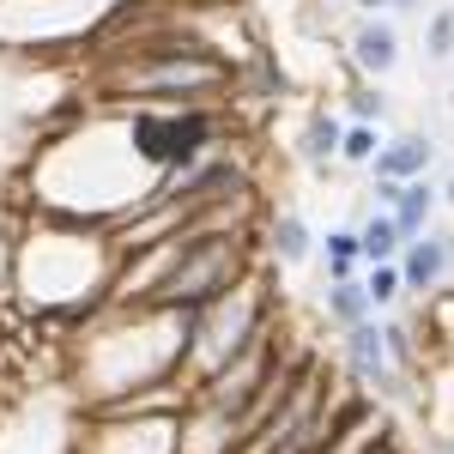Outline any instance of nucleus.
Returning a JSON list of instances; mask_svg holds the SVG:
<instances>
[{"instance_id":"obj_15","label":"nucleus","mask_w":454,"mask_h":454,"mask_svg":"<svg viewBox=\"0 0 454 454\" xmlns=\"http://www.w3.org/2000/svg\"><path fill=\"white\" fill-rule=\"evenodd\" d=\"M340 109H346V121H376V128L394 115V104H387V91H382V79H346V98H340Z\"/></svg>"},{"instance_id":"obj_8","label":"nucleus","mask_w":454,"mask_h":454,"mask_svg":"<svg viewBox=\"0 0 454 454\" xmlns=\"http://www.w3.org/2000/svg\"><path fill=\"white\" fill-rule=\"evenodd\" d=\"M436 134H424V128H400V134H387L382 158L370 164L364 176H394V182H419V176L436 170Z\"/></svg>"},{"instance_id":"obj_22","label":"nucleus","mask_w":454,"mask_h":454,"mask_svg":"<svg viewBox=\"0 0 454 454\" xmlns=\"http://www.w3.org/2000/svg\"><path fill=\"white\" fill-rule=\"evenodd\" d=\"M442 212H454V170L442 176Z\"/></svg>"},{"instance_id":"obj_21","label":"nucleus","mask_w":454,"mask_h":454,"mask_svg":"<svg viewBox=\"0 0 454 454\" xmlns=\"http://www.w3.org/2000/svg\"><path fill=\"white\" fill-rule=\"evenodd\" d=\"M357 6V19H382V12H394V0H351Z\"/></svg>"},{"instance_id":"obj_4","label":"nucleus","mask_w":454,"mask_h":454,"mask_svg":"<svg viewBox=\"0 0 454 454\" xmlns=\"http://www.w3.org/2000/svg\"><path fill=\"white\" fill-rule=\"evenodd\" d=\"M182 419L188 412H109V406H91V424L73 442V454H182Z\"/></svg>"},{"instance_id":"obj_9","label":"nucleus","mask_w":454,"mask_h":454,"mask_svg":"<svg viewBox=\"0 0 454 454\" xmlns=\"http://www.w3.org/2000/svg\"><path fill=\"white\" fill-rule=\"evenodd\" d=\"M321 237L309 231V218L303 212H273L267 224H261V254L273 261V267H309Z\"/></svg>"},{"instance_id":"obj_16","label":"nucleus","mask_w":454,"mask_h":454,"mask_svg":"<svg viewBox=\"0 0 454 454\" xmlns=\"http://www.w3.org/2000/svg\"><path fill=\"white\" fill-rule=\"evenodd\" d=\"M387 134L376 128V121H346V145H340V164L346 170H370L376 158H382Z\"/></svg>"},{"instance_id":"obj_18","label":"nucleus","mask_w":454,"mask_h":454,"mask_svg":"<svg viewBox=\"0 0 454 454\" xmlns=\"http://www.w3.org/2000/svg\"><path fill=\"white\" fill-rule=\"evenodd\" d=\"M424 61H430V67L454 61V0H449V6H436V12L424 19Z\"/></svg>"},{"instance_id":"obj_14","label":"nucleus","mask_w":454,"mask_h":454,"mask_svg":"<svg viewBox=\"0 0 454 454\" xmlns=\"http://www.w3.org/2000/svg\"><path fill=\"white\" fill-rule=\"evenodd\" d=\"M382 333H387V351H394V364L419 376V370H424V340H419V315H406V309L382 315Z\"/></svg>"},{"instance_id":"obj_6","label":"nucleus","mask_w":454,"mask_h":454,"mask_svg":"<svg viewBox=\"0 0 454 454\" xmlns=\"http://www.w3.org/2000/svg\"><path fill=\"white\" fill-rule=\"evenodd\" d=\"M346 67L351 79H387V73L400 67V31H394V19H357L346 31Z\"/></svg>"},{"instance_id":"obj_5","label":"nucleus","mask_w":454,"mask_h":454,"mask_svg":"<svg viewBox=\"0 0 454 454\" xmlns=\"http://www.w3.org/2000/svg\"><path fill=\"white\" fill-rule=\"evenodd\" d=\"M400 273H406V297L412 303H430L442 285H454V224H430L424 237L400 248Z\"/></svg>"},{"instance_id":"obj_13","label":"nucleus","mask_w":454,"mask_h":454,"mask_svg":"<svg viewBox=\"0 0 454 454\" xmlns=\"http://www.w3.org/2000/svg\"><path fill=\"white\" fill-rule=\"evenodd\" d=\"M436 212H442V182H436V176L406 182V194H400V207H394L400 231H406V243H412V237H424V231L436 224Z\"/></svg>"},{"instance_id":"obj_17","label":"nucleus","mask_w":454,"mask_h":454,"mask_svg":"<svg viewBox=\"0 0 454 454\" xmlns=\"http://www.w3.org/2000/svg\"><path fill=\"white\" fill-rule=\"evenodd\" d=\"M364 291H370V303H376V315H394V309H400V297H406V273H400V261H382V267H364Z\"/></svg>"},{"instance_id":"obj_2","label":"nucleus","mask_w":454,"mask_h":454,"mask_svg":"<svg viewBox=\"0 0 454 454\" xmlns=\"http://www.w3.org/2000/svg\"><path fill=\"white\" fill-rule=\"evenodd\" d=\"M237 67L194 43V36H152V43H128L121 61L104 73V98L109 104H231Z\"/></svg>"},{"instance_id":"obj_10","label":"nucleus","mask_w":454,"mask_h":454,"mask_svg":"<svg viewBox=\"0 0 454 454\" xmlns=\"http://www.w3.org/2000/svg\"><path fill=\"white\" fill-rule=\"evenodd\" d=\"M321 315H327L333 333H346V327H357V321H376V303H370L364 279H327L321 285Z\"/></svg>"},{"instance_id":"obj_3","label":"nucleus","mask_w":454,"mask_h":454,"mask_svg":"<svg viewBox=\"0 0 454 454\" xmlns=\"http://www.w3.org/2000/svg\"><path fill=\"white\" fill-rule=\"evenodd\" d=\"M267 333H273V291H261V279L237 285L231 297H218L200 315H188V370H182L188 387H200L218 370H231Z\"/></svg>"},{"instance_id":"obj_24","label":"nucleus","mask_w":454,"mask_h":454,"mask_svg":"<svg viewBox=\"0 0 454 454\" xmlns=\"http://www.w3.org/2000/svg\"><path fill=\"white\" fill-rule=\"evenodd\" d=\"M449 109H454V91H449Z\"/></svg>"},{"instance_id":"obj_11","label":"nucleus","mask_w":454,"mask_h":454,"mask_svg":"<svg viewBox=\"0 0 454 454\" xmlns=\"http://www.w3.org/2000/svg\"><path fill=\"white\" fill-rule=\"evenodd\" d=\"M321 261V285L327 279H364V248H357V224H327V237L315 248Z\"/></svg>"},{"instance_id":"obj_25","label":"nucleus","mask_w":454,"mask_h":454,"mask_svg":"<svg viewBox=\"0 0 454 454\" xmlns=\"http://www.w3.org/2000/svg\"><path fill=\"white\" fill-rule=\"evenodd\" d=\"M291 6H303V0H291Z\"/></svg>"},{"instance_id":"obj_7","label":"nucleus","mask_w":454,"mask_h":454,"mask_svg":"<svg viewBox=\"0 0 454 454\" xmlns=\"http://www.w3.org/2000/svg\"><path fill=\"white\" fill-rule=\"evenodd\" d=\"M340 145H346V115H333L327 104H315L309 115H303V128H297V164L309 176H340L346 164H340Z\"/></svg>"},{"instance_id":"obj_1","label":"nucleus","mask_w":454,"mask_h":454,"mask_svg":"<svg viewBox=\"0 0 454 454\" xmlns=\"http://www.w3.org/2000/svg\"><path fill=\"white\" fill-rule=\"evenodd\" d=\"M121 273V254L104 224L73 218V212L36 207L19 224V254H12V303L36 327H91L109 309V291Z\"/></svg>"},{"instance_id":"obj_23","label":"nucleus","mask_w":454,"mask_h":454,"mask_svg":"<svg viewBox=\"0 0 454 454\" xmlns=\"http://www.w3.org/2000/svg\"><path fill=\"white\" fill-rule=\"evenodd\" d=\"M394 12L406 19V12H424V0H394Z\"/></svg>"},{"instance_id":"obj_19","label":"nucleus","mask_w":454,"mask_h":454,"mask_svg":"<svg viewBox=\"0 0 454 454\" xmlns=\"http://www.w3.org/2000/svg\"><path fill=\"white\" fill-rule=\"evenodd\" d=\"M424 333H430V340H454V285H442V291L424 303Z\"/></svg>"},{"instance_id":"obj_20","label":"nucleus","mask_w":454,"mask_h":454,"mask_svg":"<svg viewBox=\"0 0 454 454\" xmlns=\"http://www.w3.org/2000/svg\"><path fill=\"white\" fill-rule=\"evenodd\" d=\"M364 194H370V207H376V212H394V207H400V194H406V182H394V176H370Z\"/></svg>"},{"instance_id":"obj_12","label":"nucleus","mask_w":454,"mask_h":454,"mask_svg":"<svg viewBox=\"0 0 454 454\" xmlns=\"http://www.w3.org/2000/svg\"><path fill=\"white\" fill-rule=\"evenodd\" d=\"M357 248H364V267H382V261H400V248H406V231H400V218L394 212H364L357 218Z\"/></svg>"}]
</instances>
